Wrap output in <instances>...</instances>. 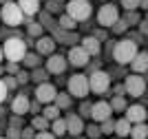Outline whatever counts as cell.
<instances>
[{
    "instance_id": "12",
    "label": "cell",
    "mask_w": 148,
    "mask_h": 139,
    "mask_svg": "<svg viewBox=\"0 0 148 139\" xmlns=\"http://www.w3.org/2000/svg\"><path fill=\"white\" fill-rule=\"evenodd\" d=\"M111 113H113V108H111V104H108V102H97V104H93V106H91L93 121H99V124H102L104 119H108Z\"/></svg>"
},
{
    "instance_id": "4",
    "label": "cell",
    "mask_w": 148,
    "mask_h": 139,
    "mask_svg": "<svg viewBox=\"0 0 148 139\" xmlns=\"http://www.w3.org/2000/svg\"><path fill=\"white\" fill-rule=\"evenodd\" d=\"M66 13L75 20V22L88 20L91 18V2H88V0H69Z\"/></svg>"
},
{
    "instance_id": "7",
    "label": "cell",
    "mask_w": 148,
    "mask_h": 139,
    "mask_svg": "<svg viewBox=\"0 0 148 139\" xmlns=\"http://www.w3.org/2000/svg\"><path fill=\"white\" fill-rule=\"evenodd\" d=\"M88 84H91L93 93H106L108 86H111V77H108V73L97 68V71H93L91 75H88Z\"/></svg>"
},
{
    "instance_id": "29",
    "label": "cell",
    "mask_w": 148,
    "mask_h": 139,
    "mask_svg": "<svg viewBox=\"0 0 148 139\" xmlns=\"http://www.w3.org/2000/svg\"><path fill=\"white\" fill-rule=\"evenodd\" d=\"M84 133L88 135V139H99V137H102V128L95 126V124H91V126L84 128Z\"/></svg>"
},
{
    "instance_id": "43",
    "label": "cell",
    "mask_w": 148,
    "mask_h": 139,
    "mask_svg": "<svg viewBox=\"0 0 148 139\" xmlns=\"http://www.w3.org/2000/svg\"><path fill=\"white\" fill-rule=\"evenodd\" d=\"M7 91H9V88H7V86H5V82L0 79V104H2V102L7 99Z\"/></svg>"
},
{
    "instance_id": "44",
    "label": "cell",
    "mask_w": 148,
    "mask_h": 139,
    "mask_svg": "<svg viewBox=\"0 0 148 139\" xmlns=\"http://www.w3.org/2000/svg\"><path fill=\"white\" fill-rule=\"evenodd\" d=\"M7 71H9V73H13V75H18V62H11V64L7 66Z\"/></svg>"
},
{
    "instance_id": "25",
    "label": "cell",
    "mask_w": 148,
    "mask_h": 139,
    "mask_svg": "<svg viewBox=\"0 0 148 139\" xmlns=\"http://www.w3.org/2000/svg\"><path fill=\"white\" fill-rule=\"evenodd\" d=\"M31 126L36 128L38 133H40V130H47V128H49V119H47L44 115H36L33 119H31Z\"/></svg>"
},
{
    "instance_id": "16",
    "label": "cell",
    "mask_w": 148,
    "mask_h": 139,
    "mask_svg": "<svg viewBox=\"0 0 148 139\" xmlns=\"http://www.w3.org/2000/svg\"><path fill=\"white\" fill-rule=\"evenodd\" d=\"M11 110L16 113V115H25V113H29L31 110V104H29V97L27 95H16L11 102Z\"/></svg>"
},
{
    "instance_id": "9",
    "label": "cell",
    "mask_w": 148,
    "mask_h": 139,
    "mask_svg": "<svg viewBox=\"0 0 148 139\" xmlns=\"http://www.w3.org/2000/svg\"><path fill=\"white\" fill-rule=\"evenodd\" d=\"M56 97H58V91H56V86L53 84H47V82H42V84H38L36 88V99L38 104H51V102H56Z\"/></svg>"
},
{
    "instance_id": "23",
    "label": "cell",
    "mask_w": 148,
    "mask_h": 139,
    "mask_svg": "<svg viewBox=\"0 0 148 139\" xmlns=\"http://www.w3.org/2000/svg\"><path fill=\"white\" fill-rule=\"evenodd\" d=\"M51 130H53V135H66V119H60V117H58V119H53L51 121Z\"/></svg>"
},
{
    "instance_id": "26",
    "label": "cell",
    "mask_w": 148,
    "mask_h": 139,
    "mask_svg": "<svg viewBox=\"0 0 148 139\" xmlns=\"http://www.w3.org/2000/svg\"><path fill=\"white\" fill-rule=\"evenodd\" d=\"M22 62H25L27 68H38V64H40V53H27L25 58H22Z\"/></svg>"
},
{
    "instance_id": "48",
    "label": "cell",
    "mask_w": 148,
    "mask_h": 139,
    "mask_svg": "<svg viewBox=\"0 0 148 139\" xmlns=\"http://www.w3.org/2000/svg\"><path fill=\"white\" fill-rule=\"evenodd\" d=\"M7 2H11V0H0V5H7Z\"/></svg>"
},
{
    "instance_id": "34",
    "label": "cell",
    "mask_w": 148,
    "mask_h": 139,
    "mask_svg": "<svg viewBox=\"0 0 148 139\" xmlns=\"http://www.w3.org/2000/svg\"><path fill=\"white\" fill-rule=\"evenodd\" d=\"M111 29H113V33H124V31L128 29V22H126V20H122V18H119L117 22H115V24H113V27H111Z\"/></svg>"
},
{
    "instance_id": "27",
    "label": "cell",
    "mask_w": 148,
    "mask_h": 139,
    "mask_svg": "<svg viewBox=\"0 0 148 139\" xmlns=\"http://www.w3.org/2000/svg\"><path fill=\"white\" fill-rule=\"evenodd\" d=\"M75 20L69 16V13H64V16H60V29H64V31H73L75 29Z\"/></svg>"
},
{
    "instance_id": "28",
    "label": "cell",
    "mask_w": 148,
    "mask_h": 139,
    "mask_svg": "<svg viewBox=\"0 0 148 139\" xmlns=\"http://www.w3.org/2000/svg\"><path fill=\"white\" fill-rule=\"evenodd\" d=\"M56 106L58 108H69V106H71V93H60V95L56 97Z\"/></svg>"
},
{
    "instance_id": "50",
    "label": "cell",
    "mask_w": 148,
    "mask_h": 139,
    "mask_svg": "<svg viewBox=\"0 0 148 139\" xmlns=\"http://www.w3.org/2000/svg\"><path fill=\"white\" fill-rule=\"evenodd\" d=\"M146 20H148V16H146Z\"/></svg>"
},
{
    "instance_id": "22",
    "label": "cell",
    "mask_w": 148,
    "mask_h": 139,
    "mask_svg": "<svg viewBox=\"0 0 148 139\" xmlns=\"http://www.w3.org/2000/svg\"><path fill=\"white\" fill-rule=\"evenodd\" d=\"M53 40H60L62 44H73V42H75V33H66L64 29H56Z\"/></svg>"
},
{
    "instance_id": "18",
    "label": "cell",
    "mask_w": 148,
    "mask_h": 139,
    "mask_svg": "<svg viewBox=\"0 0 148 139\" xmlns=\"http://www.w3.org/2000/svg\"><path fill=\"white\" fill-rule=\"evenodd\" d=\"M130 66H133V71H135V73L148 71V53H146V51L137 53V55H135V60L130 62Z\"/></svg>"
},
{
    "instance_id": "21",
    "label": "cell",
    "mask_w": 148,
    "mask_h": 139,
    "mask_svg": "<svg viewBox=\"0 0 148 139\" xmlns=\"http://www.w3.org/2000/svg\"><path fill=\"white\" fill-rule=\"evenodd\" d=\"M130 137L133 139H148V126L146 124H135V126L130 128Z\"/></svg>"
},
{
    "instance_id": "47",
    "label": "cell",
    "mask_w": 148,
    "mask_h": 139,
    "mask_svg": "<svg viewBox=\"0 0 148 139\" xmlns=\"http://www.w3.org/2000/svg\"><path fill=\"white\" fill-rule=\"evenodd\" d=\"M2 58H5V51H2V47H0V62H2Z\"/></svg>"
},
{
    "instance_id": "14",
    "label": "cell",
    "mask_w": 148,
    "mask_h": 139,
    "mask_svg": "<svg viewBox=\"0 0 148 139\" xmlns=\"http://www.w3.org/2000/svg\"><path fill=\"white\" fill-rule=\"evenodd\" d=\"M84 121H82L80 115H69L66 117V133L69 135H73V137H77V135L84 133Z\"/></svg>"
},
{
    "instance_id": "39",
    "label": "cell",
    "mask_w": 148,
    "mask_h": 139,
    "mask_svg": "<svg viewBox=\"0 0 148 139\" xmlns=\"http://www.w3.org/2000/svg\"><path fill=\"white\" fill-rule=\"evenodd\" d=\"M16 79H18V84H27V82H29L31 79V75L27 71H18V75H16Z\"/></svg>"
},
{
    "instance_id": "6",
    "label": "cell",
    "mask_w": 148,
    "mask_h": 139,
    "mask_svg": "<svg viewBox=\"0 0 148 139\" xmlns=\"http://www.w3.org/2000/svg\"><path fill=\"white\" fill-rule=\"evenodd\" d=\"M117 20H119L117 7L113 5V2H106V5H102V9L97 11V22L102 24V27H113Z\"/></svg>"
},
{
    "instance_id": "2",
    "label": "cell",
    "mask_w": 148,
    "mask_h": 139,
    "mask_svg": "<svg viewBox=\"0 0 148 139\" xmlns=\"http://www.w3.org/2000/svg\"><path fill=\"white\" fill-rule=\"evenodd\" d=\"M2 51L9 62H22V58L27 55V44L22 38H7L2 44Z\"/></svg>"
},
{
    "instance_id": "35",
    "label": "cell",
    "mask_w": 148,
    "mask_h": 139,
    "mask_svg": "<svg viewBox=\"0 0 148 139\" xmlns=\"http://www.w3.org/2000/svg\"><path fill=\"white\" fill-rule=\"evenodd\" d=\"M20 139H36V128H22L20 130Z\"/></svg>"
},
{
    "instance_id": "30",
    "label": "cell",
    "mask_w": 148,
    "mask_h": 139,
    "mask_svg": "<svg viewBox=\"0 0 148 139\" xmlns=\"http://www.w3.org/2000/svg\"><path fill=\"white\" fill-rule=\"evenodd\" d=\"M111 108L113 110H126V99H124L122 95H115L111 102Z\"/></svg>"
},
{
    "instance_id": "1",
    "label": "cell",
    "mask_w": 148,
    "mask_h": 139,
    "mask_svg": "<svg viewBox=\"0 0 148 139\" xmlns=\"http://www.w3.org/2000/svg\"><path fill=\"white\" fill-rule=\"evenodd\" d=\"M137 53H139V51H137L135 40H119V42L115 44V49H113V58H115V62H119V64H130V62L135 60Z\"/></svg>"
},
{
    "instance_id": "38",
    "label": "cell",
    "mask_w": 148,
    "mask_h": 139,
    "mask_svg": "<svg viewBox=\"0 0 148 139\" xmlns=\"http://www.w3.org/2000/svg\"><path fill=\"white\" fill-rule=\"evenodd\" d=\"M124 20H126V22H128V24H137V22H142V20H139V16H137L135 11H128V13H126V18H124Z\"/></svg>"
},
{
    "instance_id": "51",
    "label": "cell",
    "mask_w": 148,
    "mask_h": 139,
    "mask_svg": "<svg viewBox=\"0 0 148 139\" xmlns=\"http://www.w3.org/2000/svg\"><path fill=\"white\" fill-rule=\"evenodd\" d=\"M60 2H62V0H60Z\"/></svg>"
},
{
    "instance_id": "11",
    "label": "cell",
    "mask_w": 148,
    "mask_h": 139,
    "mask_svg": "<svg viewBox=\"0 0 148 139\" xmlns=\"http://www.w3.org/2000/svg\"><path fill=\"white\" fill-rule=\"evenodd\" d=\"M69 66V60L64 58V55H49V60H47V71L53 73V75H60V73H64Z\"/></svg>"
},
{
    "instance_id": "37",
    "label": "cell",
    "mask_w": 148,
    "mask_h": 139,
    "mask_svg": "<svg viewBox=\"0 0 148 139\" xmlns=\"http://www.w3.org/2000/svg\"><path fill=\"white\" fill-rule=\"evenodd\" d=\"M47 11L49 13H58L60 11V0H49V2H47Z\"/></svg>"
},
{
    "instance_id": "45",
    "label": "cell",
    "mask_w": 148,
    "mask_h": 139,
    "mask_svg": "<svg viewBox=\"0 0 148 139\" xmlns=\"http://www.w3.org/2000/svg\"><path fill=\"white\" fill-rule=\"evenodd\" d=\"M139 31H142V33H148V20H142V22H139Z\"/></svg>"
},
{
    "instance_id": "42",
    "label": "cell",
    "mask_w": 148,
    "mask_h": 139,
    "mask_svg": "<svg viewBox=\"0 0 148 139\" xmlns=\"http://www.w3.org/2000/svg\"><path fill=\"white\" fill-rule=\"evenodd\" d=\"M7 135H9V139H20V130L16 126H11L9 130H7Z\"/></svg>"
},
{
    "instance_id": "5",
    "label": "cell",
    "mask_w": 148,
    "mask_h": 139,
    "mask_svg": "<svg viewBox=\"0 0 148 139\" xmlns=\"http://www.w3.org/2000/svg\"><path fill=\"white\" fill-rule=\"evenodd\" d=\"M88 91H91V84H88V77L86 75H80V73H75L69 77V93L73 97H86Z\"/></svg>"
},
{
    "instance_id": "8",
    "label": "cell",
    "mask_w": 148,
    "mask_h": 139,
    "mask_svg": "<svg viewBox=\"0 0 148 139\" xmlns=\"http://www.w3.org/2000/svg\"><path fill=\"white\" fill-rule=\"evenodd\" d=\"M124 88H126V93H128L130 97H142L144 91H146V82H144V77L139 73H135V75H128V77H126Z\"/></svg>"
},
{
    "instance_id": "19",
    "label": "cell",
    "mask_w": 148,
    "mask_h": 139,
    "mask_svg": "<svg viewBox=\"0 0 148 139\" xmlns=\"http://www.w3.org/2000/svg\"><path fill=\"white\" fill-rule=\"evenodd\" d=\"M20 9H22V13H25L27 18H31V16H36L38 9H40V2L38 0H18Z\"/></svg>"
},
{
    "instance_id": "24",
    "label": "cell",
    "mask_w": 148,
    "mask_h": 139,
    "mask_svg": "<svg viewBox=\"0 0 148 139\" xmlns=\"http://www.w3.org/2000/svg\"><path fill=\"white\" fill-rule=\"evenodd\" d=\"M42 115L47 117L49 121H53V119H58V117H60V108H58L56 104H47V106H44V110H42Z\"/></svg>"
},
{
    "instance_id": "33",
    "label": "cell",
    "mask_w": 148,
    "mask_h": 139,
    "mask_svg": "<svg viewBox=\"0 0 148 139\" xmlns=\"http://www.w3.org/2000/svg\"><path fill=\"white\" fill-rule=\"evenodd\" d=\"M99 128H102V135H111L113 130H115V121H113L111 117H108V119H104V121H102V126H99Z\"/></svg>"
},
{
    "instance_id": "15",
    "label": "cell",
    "mask_w": 148,
    "mask_h": 139,
    "mask_svg": "<svg viewBox=\"0 0 148 139\" xmlns=\"http://www.w3.org/2000/svg\"><path fill=\"white\" fill-rule=\"evenodd\" d=\"M126 119H128L130 124H142V121H146V108L139 106V104L128 106V108H126Z\"/></svg>"
},
{
    "instance_id": "31",
    "label": "cell",
    "mask_w": 148,
    "mask_h": 139,
    "mask_svg": "<svg viewBox=\"0 0 148 139\" xmlns=\"http://www.w3.org/2000/svg\"><path fill=\"white\" fill-rule=\"evenodd\" d=\"M47 75H49V71H42V68H33V73H31V79H36L38 84H42V82H47Z\"/></svg>"
},
{
    "instance_id": "13",
    "label": "cell",
    "mask_w": 148,
    "mask_h": 139,
    "mask_svg": "<svg viewBox=\"0 0 148 139\" xmlns=\"http://www.w3.org/2000/svg\"><path fill=\"white\" fill-rule=\"evenodd\" d=\"M53 51H56V40L51 36H40L36 42V53L40 55H53Z\"/></svg>"
},
{
    "instance_id": "3",
    "label": "cell",
    "mask_w": 148,
    "mask_h": 139,
    "mask_svg": "<svg viewBox=\"0 0 148 139\" xmlns=\"http://www.w3.org/2000/svg\"><path fill=\"white\" fill-rule=\"evenodd\" d=\"M0 18L9 27H18L25 20V13H22L18 2H7V5H0Z\"/></svg>"
},
{
    "instance_id": "17",
    "label": "cell",
    "mask_w": 148,
    "mask_h": 139,
    "mask_svg": "<svg viewBox=\"0 0 148 139\" xmlns=\"http://www.w3.org/2000/svg\"><path fill=\"white\" fill-rule=\"evenodd\" d=\"M82 49H84L88 55H99V51H102L99 40L95 36H86V38H84V40H82Z\"/></svg>"
},
{
    "instance_id": "32",
    "label": "cell",
    "mask_w": 148,
    "mask_h": 139,
    "mask_svg": "<svg viewBox=\"0 0 148 139\" xmlns=\"http://www.w3.org/2000/svg\"><path fill=\"white\" fill-rule=\"evenodd\" d=\"M42 27H44V24H40V22H29V36L40 38V36H42Z\"/></svg>"
},
{
    "instance_id": "41",
    "label": "cell",
    "mask_w": 148,
    "mask_h": 139,
    "mask_svg": "<svg viewBox=\"0 0 148 139\" xmlns=\"http://www.w3.org/2000/svg\"><path fill=\"white\" fill-rule=\"evenodd\" d=\"M36 139H56V135L47 133V130H40V133H36Z\"/></svg>"
},
{
    "instance_id": "46",
    "label": "cell",
    "mask_w": 148,
    "mask_h": 139,
    "mask_svg": "<svg viewBox=\"0 0 148 139\" xmlns=\"http://www.w3.org/2000/svg\"><path fill=\"white\" fill-rule=\"evenodd\" d=\"M139 7H142V9H146V11H148V0H139Z\"/></svg>"
},
{
    "instance_id": "10",
    "label": "cell",
    "mask_w": 148,
    "mask_h": 139,
    "mask_svg": "<svg viewBox=\"0 0 148 139\" xmlns=\"http://www.w3.org/2000/svg\"><path fill=\"white\" fill-rule=\"evenodd\" d=\"M88 58L91 55L84 51L82 47H71V51H69V64L71 66H75V68H84V66H88Z\"/></svg>"
},
{
    "instance_id": "49",
    "label": "cell",
    "mask_w": 148,
    "mask_h": 139,
    "mask_svg": "<svg viewBox=\"0 0 148 139\" xmlns=\"http://www.w3.org/2000/svg\"><path fill=\"white\" fill-rule=\"evenodd\" d=\"M0 139H7V137H0Z\"/></svg>"
},
{
    "instance_id": "20",
    "label": "cell",
    "mask_w": 148,
    "mask_h": 139,
    "mask_svg": "<svg viewBox=\"0 0 148 139\" xmlns=\"http://www.w3.org/2000/svg\"><path fill=\"white\" fill-rule=\"evenodd\" d=\"M130 128H133V124H130L126 117L119 119V121H115V133H117L119 137H128V135H130Z\"/></svg>"
},
{
    "instance_id": "40",
    "label": "cell",
    "mask_w": 148,
    "mask_h": 139,
    "mask_svg": "<svg viewBox=\"0 0 148 139\" xmlns=\"http://www.w3.org/2000/svg\"><path fill=\"white\" fill-rule=\"evenodd\" d=\"M2 82H5V86H7V88H16V86H18V79L13 77V75H7V77L2 79Z\"/></svg>"
},
{
    "instance_id": "36",
    "label": "cell",
    "mask_w": 148,
    "mask_h": 139,
    "mask_svg": "<svg viewBox=\"0 0 148 139\" xmlns=\"http://www.w3.org/2000/svg\"><path fill=\"white\" fill-rule=\"evenodd\" d=\"M122 7L126 11H135L137 7H139V0H122Z\"/></svg>"
}]
</instances>
